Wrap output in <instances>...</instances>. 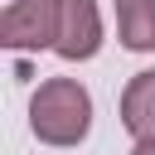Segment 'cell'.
Wrapping results in <instances>:
<instances>
[{
    "mask_svg": "<svg viewBox=\"0 0 155 155\" xmlns=\"http://www.w3.org/2000/svg\"><path fill=\"white\" fill-rule=\"evenodd\" d=\"M29 131L44 145H58V150L87 140V131H92V97H87V87L78 78L39 82L34 97H29Z\"/></svg>",
    "mask_w": 155,
    "mask_h": 155,
    "instance_id": "6da1fadb",
    "label": "cell"
},
{
    "mask_svg": "<svg viewBox=\"0 0 155 155\" xmlns=\"http://www.w3.org/2000/svg\"><path fill=\"white\" fill-rule=\"evenodd\" d=\"M58 39V0H10L0 15V44L15 53L53 48Z\"/></svg>",
    "mask_w": 155,
    "mask_h": 155,
    "instance_id": "7a4b0ae2",
    "label": "cell"
},
{
    "mask_svg": "<svg viewBox=\"0 0 155 155\" xmlns=\"http://www.w3.org/2000/svg\"><path fill=\"white\" fill-rule=\"evenodd\" d=\"M102 48V15L97 0H58V39L53 53L68 63H87Z\"/></svg>",
    "mask_w": 155,
    "mask_h": 155,
    "instance_id": "3957f363",
    "label": "cell"
},
{
    "mask_svg": "<svg viewBox=\"0 0 155 155\" xmlns=\"http://www.w3.org/2000/svg\"><path fill=\"white\" fill-rule=\"evenodd\" d=\"M121 126L136 140L155 136V68H145V73H136L126 82V92H121Z\"/></svg>",
    "mask_w": 155,
    "mask_h": 155,
    "instance_id": "277c9868",
    "label": "cell"
},
{
    "mask_svg": "<svg viewBox=\"0 0 155 155\" xmlns=\"http://www.w3.org/2000/svg\"><path fill=\"white\" fill-rule=\"evenodd\" d=\"M116 34L131 53H155V0H116Z\"/></svg>",
    "mask_w": 155,
    "mask_h": 155,
    "instance_id": "5b68a950",
    "label": "cell"
},
{
    "mask_svg": "<svg viewBox=\"0 0 155 155\" xmlns=\"http://www.w3.org/2000/svg\"><path fill=\"white\" fill-rule=\"evenodd\" d=\"M131 155H155V136H145V140H136V145H131Z\"/></svg>",
    "mask_w": 155,
    "mask_h": 155,
    "instance_id": "8992f818",
    "label": "cell"
}]
</instances>
